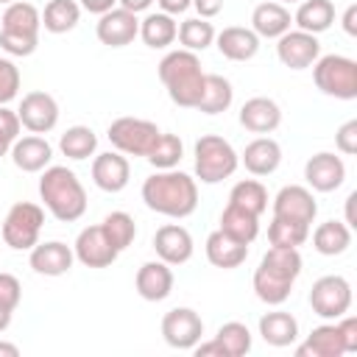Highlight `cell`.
I'll list each match as a JSON object with an SVG mask.
<instances>
[{"mask_svg": "<svg viewBox=\"0 0 357 357\" xmlns=\"http://www.w3.org/2000/svg\"><path fill=\"white\" fill-rule=\"evenodd\" d=\"M153 251H156V259H162L170 268H176V265H184V262L192 259L195 243H192V234L184 226L165 223L153 234Z\"/></svg>", "mask_w": 357, "mask_h": 357, "instance_id": "18", "label": "cell"}, {"mask_svg": "<svg viewBox=\"0 0 357 357\" xmlns=\"http://www.w3.org/2000/svg\"><path fill=\"white\" fill-rule=\"evenodd\" d=\"M312 81L329 98L354 100L357 98V61L340 53L318 56L312 64Z\"/></svg>", "mask_w": 357, "mask_h": 357, "instance_id": "7", "label": "cell"}, {"mask_svg": "<svg viewBox=\"0 0 357 357\" xmlns=\"http://www.w3.org/2000/svg\"><path fill=\"white\" fill-rule=\"evenodd\" d=\"M0 357H20V346L8 343V340H0Z\"/></svg>", "mask_w": 357, "mask_h": 357, "instance_id": "54", "label": "cell"}, {"mask_svg": "<svg viewBox=\"0 0 357 357\" xmlns=\"http://www.w3.org/2000/svg\"><path fill=\"white\" fill-rule=\"evenodd\" d=\"M100 229H103V234L109 237V243H112L117 251H126V248L134 243V237H137V223H134V218H131L128 212H123V209L109 212V215L100 220Z\"/></svg>", "mask_w": 357, "mask_h": 357, "instance_id": "41", "label": "cell"}, {"mask_svg": "<svg viewBox=\"0 0 357 357\" xmlns=\"http://www.w3.org/2000/svg\"><path fill=\"white\" fill-rule=\"evenodd\" d=\"M0 3H6V6H8V3H14V0H0Z\"/></svg>", "mask_w": 357, "mask_h": 357, "instance_id": "58", "label": "cell"}, {"mask_svg": "<svg viewBox=\"0 0 357 357\" xmlns=\"http://www.w3.org/2000/svg\"><path fill=\"white\" fill-rule=\"evenodd\" d=\"M335 145L343 156H354L357 153V120H346L337 131H335Z\"/></svg>", "mask_w": 357, "mask_h": 357, "instance_id": "45", "label": "cell"}, {"mask_svg": "<svg viewBox=\"0 0 357 357\" xmlns=\"http://www.w3.org/2000/svg\"><path fill=\"white\" fill-rule=\"evenodd\" d=\"M156 3H159V11H165L170 17H178L192 6V0H156Z\"/></svg>", "mask_w": 357, "mask_h": 357, "instance_id": "49", "label": "cell"}, {"mask_svg": "<svg viewBox=\"0 0 357 357\" xmlns=\"http://www.w3.org/2000/svg\"><path fill=\"white\" fill-rule=\"evenodd\" d=\"M42 11L33 3L14 0L0 17V47L8 56H31L39 47Z\"/></svg>", "mask_w": 357, "mask_h": 357, "instance_id": "5", "label": "cell"}, {"mask_svg": "<svg viewBox=\"0 0 357 357\" xmlns=\"http://www.w3.org/2000/svg\"><path fill=\"white\" fill-rule=\"evenodd\" d=\"M276 3H301V0H276Z\"/></svg>", "mask_w": 357, "mask_h": 357, "instance_id": "57", "label": "cell"}, {"mask_svg": "<svg viewBox=\"0 0 357 357\" xmlns=\"http://www.w3.org/2000/svg\"><path fill=\"white\" fill-rule=\"evenodd\" d=\"M301 265H304V259H301L298 248L271 245L262 254V259H259V265L254 271V279H251L257 298L262 304H268V307L284 304L290 298V293H293L296 279L301 276Z\"/></svg>", "mask_w": 357, "mask_h": 357, "instance_id": "2", "label": "cell"}, {"mask_svg": "<svg viewBox=\"0 0 357 357\" xmlns=\"http://www.w3.org/2000/svg\"><path fill=\"white\" fill-rule=\"evenodd\" d=\"M318 56H321V42L315 33L296 28V31H287L276 39V59L287 70H307L315 64Z\"/></svg>", "mask_w": 357, "mask_h": 357, "instance_id": "15", "label": "cell"}, {"mask_svg": "<svg viewBox=\"0 0 357 357\" xmlns=\"http://www.w3.org/2000/svg\"><path fill=\"white\" fill-rule=\"evenodd\" d=\"M17 117H20L22 128H28L31 134H47L59 126V103L50 92L33 89V92L22 95Z\"/></svg>", "mask_w": 357, "mask_h": 357, "instance_id": "13", "label": "cell"}, {"mask_svg": "<svg viewBox=\"0 0 357 357\" xmlns=\"http://www.w3.org/2000/svg\"><path fill=\"white\" fill-rule=\"evenodd\" d=\"M159 126L142 117H117L109 123L106 137L112 142L114 151H120L123 156H148L159 139Z\"/></svg>", "mask_w": 357, "mask_h": 357, "instance_id": "9", "label": "cell"}, {"mask_svg": "<svg viewBox=\"0 0 357 357\" xmlns=\"http://www.w3.org/2000/svg\"><path fill=\"white\" fill-rule=\"evenodd\" d=\"M310 240V226L304 223H293V220H282V218H271L268 226V243L279 245V248H298Z\"/></svg>", "mask_w": 357, "mask_h": 357, "instance_id": "42", "label": "cell"}, {"mask_svg": "<svg viewBox=\"0 0 357 357\" xmlns=\"http://www.w3.org/2000/svg\"><path fill=\"white\" fill-rule=\"evenodd\" d=\"M42 226H45V206L33 201H17L8 206L3 218L0 234L11 251H31L39 243Z\"/></svg>", "mask_w": 357, "mask_h": 357, "instance_id": "8", "label": "cell"}, {"mask_svg": "<svg viewBox=\"0 0 357 357\" xmlns=\"http://www.w3.org/2000/svg\"><path fill=\"white\" fill-rule=\"evenodd\" d=\"M229 204L243 206V209H248L254 215H262L268 209V190L257 178H243L229 190Z\"/></svg>", "mask_w": 357, "mask_h": 357, "instance_id": "39", "label": "cell"}, {"mask_svg": "<svg viewBox=\"0 0 357 357\" xmlns=\"http://www.w3.org/2000/svg\"><path fill=\"white\" fill-rule=\"evenodd\" d=\"M20 84H22V78H20L17 64L11 59L0 56V106H8L20 95Z\"/></svg>", "mask_w": 357, "mask_h": 357, "instance_id": "43", "label": "cell"}, {"mask_svg": "<svg viewBox=\"0 0 357 357\" xmlns=\"http://www.w3.org/2000/svg\"><path fill=\"white\" fill-rule=\"evenodd\" d=\"M215 340L220 343V349H223L226 357H243V354L251 351L254 335H251V329L243 321H226V324L218 326Z\"/></svg>", "mask_w": 357, "mask_h": 357, "instance_id": "38", "label": "cell"}, {"mask_svg": "<svg viewBox=\"0 0 357 357\" xmlns=\"http://www.w3.org/2000/svg\"><path fill=\"white\" fill-rule=\"evenodd\" d=\"M304 181L315 192H335L346 181V162L332 151L312 153L304 162Z\"/></svg>", "mask_w": 357, "mask_h": 357, "instance_id": "17", "label": "cell"}, {"mask_svg": "<svg viewBox=\"0 0 357 357\" xmlns=\"http://www.w3.org/2000/svg\"><path fill=\"white\" fill-rule=\"evenodd\" d=\"M139 195L151 212L173 220H184L198 209V184L190 173L178 167L156 170L153 176H148Z\"/></svg>", "mask_w": 357, "mask_h": 357, "instance_id": "1", "label": "cell"}, {"mask_svg": "<svg viewBox=\"0 0 357 357\" xmlns=\"http://www.w3.org/2000/svg\"><path fill=\"white\" fill-rule=\"evenodd\" d=\"M215 47L229 61H251L259 53V36L251 28L229 25L220 33H215Z\"/></svg>", "mask_w": 357, "mask_h": 357, "instance_id": "25", "label": "cell"}, {"mask_svg": "<svg viewBox=\"0 0 357 357\" xmlns=\"http://www.w3.org/2000/svg\"><path fill=\"white\" fill-rule=\"evenodd\" d=\"M11 318H14V312H11V310H6V307L0 304V335L11 326Z\"/></svg>", "mask_w": 357, "mask_h": 357, "instance_id": "55", "label": "cell"}, {"mask_svg": "<svg viewBox=\"0 0 357 357\" xmlns=\"http://www.w3.org/2000/svg\"><path fill=\"white\" fill-rule=\"evenodd\" d=\"M259 337L273 349H287L298 340V321L293 312L273 310L259 318Z\"/></svg>", "mask_w": 357, "mask_h": 357, "instance_id": "29", "label": "cell"}, {"mask_svg": "<svg viewBox=\"0 0 357 357\" xmlns=\"http://www.w3.org/2000/svg\"><path fill=\"white\" fill-rule=\"evenodd\" d=\"M351 245V229L343 220H324L312 231V248L324 257H340Z\"/></svg>", "mask_w": 357, "mask_h": 357, "instance_id": "32", "label": "cell"}, {"mask_svg": "<svg viewBox=\"0 0 357 357\" xmlns=\"http://www.w3.org/2000/svg\"><path fill=\"white\" fill-rule=\"evenodd\" d=\"M234 100V89H231V81L218 75V73H206L204 78V92H201V100H198V112L201 114H220L231 106Z\"/></svg>", "mask_w": 357, "mask_h": 357, "instance_id": "34", "label": "cell"}, {"mask_svg": "<svg viewBox=\"0 0 357 357\" xmlns=\"http://www.w3.org/2000/svg\"><path fill=\"white\" fill-rule=\"evenodd\" d=\"M20 301H22V284H20V279L14 273H0V304L14 312L20 307Z\"/></svg>", "mask_w": 357, "mask_h": 357, "instance_id": "44", "label": "cell"}, {"mask_svg": "<svg viewBox=\"0 0 357 357\" xmlns=\"http://www.w3.org/2000/svg\"><path fill=\"white\" fill-rule=\"evenodd\" d=\"M223 234H229L231 240L237 243H245L251 245L259 234V215L243 209V206H234V204H226L223 212H220V226H218Z\"/></svg>", "mask_w": 357, "mask_h": 357, "instance_id": "30", "label": "cell"}, {"mask_svg": "<svg viewBox=\"0 0 357 357\" xmlns=\"http://www.w3.org/2000/svg\"><path fill=\"white\" fill-rule=\"evenodd\" d=\"M343 31L349 33V36H357V3H351L346 11H343Z\"/></svg>", "mask_w": 357, "mask_h": 357, "instance_id": "51", "label": "cell"}, {"mask_svg": "<svg viewBox=\"0 0 357 357\" xmlns=\"http://www.w3.org/2000/svg\"><path fill=\"white\" fill-rule=\"evenodd\" d=\"M240 165L251 173V176H271L279 170L282 165V145L273 137H257L251 139L243 153H240Z\"/></svg>", "mask_w": 357, "mask_h": 357, "instance_id": "24", "label": "cell"}, {"mask_svg": "<svg viewBox=\"0 0 357 357\" xmlns=\"http://www.w3.org/2000/svg\"><path fill=\"white\" fill-rule=\"evenodd\" d=\"M337 326H340V335H343V343H346V354L357 351V318L346 312V315L337 318Z\"/></svg>", "mask_w": 357, "mask_h": 357, "instance_id": "47", "label": "cell"}, {"mask_svg": "<svg viewBox=\"0 0 357 357\" xmlns=\"http://www.w3.org/2000/svg\"><path fill=\"white\" fill-rule=\"evenodd\" d=\"M176 33H178V22L165 11H153V14H145V20H139V39L151 50L170 47L176 42Z\"/></svg>", "mask_w": 357, "mask_h": 357, "instance_id": "31", "label": "cell"}, {"mask_svg": "<svg viewBox=\"0 0 357 357\" xmlns=\"http://www.w3.org/2000/svg\"><path fill=\"white\" fill-rule=\"evenodd\" d=\"M159 81L167 89V98L181 109H195L204 92L206 73L201 70V59L192 50H170L159 61Z\"/></svg>", "mask_w": 357, "mask_h": 357, "instance_id": "4", "label": "cell"}, {"mask_svg": "<svg viewBox=\"0 0 357 357\" xmlns=\"http://www.w3.org/2000/svg\"><path fill=\"white\" fill-rule=\"evenodd\" d=\"M192 162H195V178L201 184H220L237 173L240 153L220 134H204L192 145Z\"/></svg>", "mask_w": 357, "mask_h": 357, "instance_id": "6", "label": "cell"}, {"mask_svg": "<svg viewBox=\"0 0 357 357\" xmlns=\"http://www.w3.org/2000/svg\"><path fill=\"white\" fill-rule=\"evenodd\" d=\"M20 128H22V123H20L17 112H11L8 106H0V137H6L8 142H14L20 137Z\"/></svg>", "mask_w": 357, "mask_h": 357, "instance_id": "46", "label": "cell"}, {"mask_svg": "<svg viewBox=\"0 0 357 357\" xmlns=\"http://www.w3.org/2000/svg\"><path fill=\"white\" fill-rule=\"evenodd\" d=\"M298 357H343L346 354V343L340 335L337 321H326L321 326H315L307 340L301 346H296Z\"/></svg>", "mask_w": 357, "mask_h": 357, "instance_id": "27", "label": "cell"}, {"mask_svg": "<svg viewBox=\"0 0 357 357\" xmlns=\"http://www.w3.org/2000/svg\"><path fill=\"white\" fill-rule=\"evenodd\" d=\"M95 36L106 47H126L139 36V20L134 11H126L120 6L103 11L95 22Z\"/></svg>", "mask_w": 357, "mask_h": 357, "instance_id": "14", "label": "cell"}, {"mask_svg": "<svg viewBox=\"0 0 357 357\" xmlns=\"http://www.w3.org/2000/svg\"><path fill=\"white\" fill-rule=\"evenodd\" d=\"M117 3H120V8H126V11H134V14H139V11H148L153 0H117Z\"/></svg>", "mask_w": 357, "mask_h": 357, "instance_id": "52", "label": "cell"}, {"mask_svg": "<svg viewBox=\"0 0 357 357\" xmlns=\"http://www.w3.org/2000/svg\"><path fill=\"white\" fill-rule=\"evenodd\" d=\"M315 215H318V201H315L312 190L304 184H284L273 195V218L312 226Z\"/></svg>", "mask_w": 357, "mask_h": 357, "instance_id": "12", "label": "cell"}, {"mask_svg": "<svg viewBox=\"0 0 357 357\" xmlns=\"http://www.w3.org/2000/svg\"><path fill=\"white\" fill-rule=\"evenodd\" d=\"M204 251H206L209 265H215V268H220V271H234V268H240V265L245 262V257H248V245L231 240V237L223 234L220 229H215V231L206 237Z\"/></svg>", "mask_w": 357, "mask_h": 357, "instance_id": "28", "label": "cell"}, {"mask_svg": "<svg viewBox=\"0 0 357 357\" xmlns=\"http://www.w3.org/2000/svg\"><path fill=\"white\" fill-rule=\"evenodd\" d=\"M73 262H75L73 245H67L61 240L36 243L31 248V254H28V265L39 276H64V273H70Z\"/></svg>", "mask_w": 357, "mask_h": 357, "instance_id": "19", "label": "cell"}, {"mask_svg": "<svg viewBox=\"0 0 357 357\" xmlns=\"http://www.w3.org/2000/svg\"><path fill=\"white\" fill-rule=\"evenodd\" d=\"M290 25H293V14L284 3L268 0L251 11V31L259 39H279L282 33L290 31Z\"/></svg>", "mask_w": 357, "mask_h": 357, "instance_id": "26", "label": "cell"}, {"mask_svg": "<svg viewBox=\"0 0 357 357\" xmlns=\"http://www.w3.org/2000/svg\"><path fill=\"white\" fill-rule=\"evenodd\" d=\"M81 22V6L75 0H47L42 11V28L47 33H67Z\"/></svg>", "mask_w": 357, "mask_h": 357, "instance_id": "35", "label": "cell"}, {"mask_svg": "<svg viewBox=\"0 0 357 357\" xmlns=\"http://www.w3.org/2000/svg\"><path fill=\"white\" fill-rule=\"evenodd\" d=\"M73 254H75V259H78L84 268H109V265L120 257V251H117V248L109 243V237L103 234L100 223L86 226V229L78 231V237H75V243H73Z\"/></svg>", "mask_w": 357, "mask_h": 357, "instance_id": "16", "label": "cell"}, {"mask_svg": "<svg viewBox=\"0 0 357 357\" xmlns=\"http://www.w3.org/2000/svg\"><path fill=\"white\" fill-rule=\"evenodd\" d=\"M293 22L298 25V31H307V33H324L332 28L335 22V6L332 0H301L296 14H293Z\"/></svg>", "mask_w": 357, "mask_h": 357, "instance_id": "33", "label": "cell"}, {"mask_svg": "<svg viewBox=\"0 0 357 357\" xmlns=\"http://www.w3.org/2000/svg\"><path fill=\"white\" fill-rule=\"evenodd\" d=\"M39 198L59 223H75L86 212V190L67 165H47L42 170Z\"/></svg>", "mask_w": 357, "mask_h": 357, "instance_id": "3", "label": "cell"}, {"mask_svg": "<svg viewBox=\"0 0 357 357\" xmlns=\"http://www.w3.org/2000/svg\"><path fill=\"white\" fill-rule=\"evenodd\" d=\"M354 201H357V192H349V198H346V220H343L349 229L357 226V220H354Z\"/></svg>", "mask_w": 357, "mask_h": 357, "instance_id": "53", "label": "cell"}, {"mask_svg": "<svg viewBox=\"0 0 357 357\" xmlns=\"http://www.w3.org/2000/svg\"><path fill=\"white\" fill-rule=\"evenodd\" d=\"M192 8L198 11V17L212 20V17H218V14H220L223 0H192Z\"/></svg>", "mask_w": 357, "mask_h": 357, "instance_id": "48", "label": "cell"}, {"mask_svg": "<svg viewBox=\"0 0 357 357\" xmlns=\"http://www.w3.org/2000/svg\"><path fill=\"white\" fill-rule=\"evenodd\" d=\"M8 156L22 173H42L53 159V145L42 134H28L11 142Z\"/></svg>", "mask_w": 357, "mask_h": 357, "instance_id": "22", "label": "cell"}, {"mask_svg": "<svg viewBox=\"0 0 357 357\" xmlns=\"http://www.w3.org/2000/svg\"><path fill=\"white\" fill-rule=\"evenodd\" d=\"M78 6L84 8V11H89V14H103V11H109V8H114L117 6V0H78Z\"/></svg>", "mask_w": 357, "mask_h": 357, "instance_id": "50", "label": "cell"}, {"mask_svg": "<svg viewBox=\"0 0 357 357\" xmlns=\"http://www.w3.org/2000/svg\"><path fill=\"white\" fill-rule=\"evenodd\" d=\"M8 151H11V142H8L6 137H0V159H3V156H8Z\"/></svg>", "mask_w": 357, "mask_h": 357, "instance_id": "56", "label": "cell"}, {"mask_svg": "<svg viewBox=\"0 0 357 357\" xmlns=\"http://www.w3.org/2000/svg\"><path fill=\"white\" fill-rule=\"evenodd\" d=\"M310 307L324 321H337L351 310V282L340 273H329L312 282L310 287Z\"/></svg>", "mask_w": 357, "mask_h": 357, "instance_id": "10", "label": "cell"}, {"mask_svg": "<svg viewBox=\"0 0 357 357\" xmlns=\"http://www.w3.org/2000/svg\"><path fill=\"white\" fill-rule=\"evenodd\" d=\"M59 148L67 159L73 162H84L89 156H95L98 151V137L89 126H70L61 137H59Z\"/></svg>", "mask_w": 357, "mask_h": 357, "instance_id": "36", "label": "cell"}, {"mask_svg": "<svg viewBox=\"0 0 357 357\" xmlns=\"http://www.w3.org/2000/svg\"><path fill=\"white\" fill-rule=\"evenodd\" d=\"M237 120L251 134H271V131H276L282 126V109H279V103L273 98L257 95V98H248L240 106Z\"/></svg>", "mask_w": 357, "mask_h": 357, "instance_id": "21", "label": "cell"}, {"mask_svg": "<svg viewBox=\"0 0 357 357\" xmlns=\"http://www.w3.org/2000/svg\"><path fill=\"white\" fill-rule=\"evenodd\" d=\"M204 335V318L192 307H173L162 315V337L170 349L192 351Z\"/></svg>", "mask_w": 357, "mask_h": 357, "instance_id": "11", "label": "cell"}, {"mask_svg": "<svg viewBox=\"0 0 357 357\" xmlns=\"http://www.w3.org/2000/svg\"><path fill=\"white\" fill-rule=\"evenodd\" d=\"M173 282H176L173 271L162 259L142 262L137 276H134V287H137L139 298H145V301H165L173 293Z\"/></svg>", "mask_w": 357, "mask_h": 357, "instance_id": "23", "label": "cell"}, {"mask_svg": "<svg viewBox=\"0 0 357 357\" xmlns=\"http://www.w3.org/2000/svg\"><path fill=\"white\" fill-rule=\"evenodd\" d=\"M215 25L204 17H190L178 25V33L176 39L181 42L184 50H192V53H204L209 45H215Z\"/></svg>", "mask_w": 357, "mask_h": 357, "instance_id": "37", "label": "cell"}, {"mask_svg": "<svg viewBox=\"0 0 357 357\" xmlns=\"http://www.w3.org/2000/svg\"><path fill=\"white\" fill-rule=\"evenodd\" d=\"M181 156H184V142H181V137H178V134H170V131H162L159 139H156V145H153V151H151L145 159H148V165L156 167V170H170V167H178Z\"/></svg>", "mask_w": 357, "mask_h": 357, "instance_id": "40", "label": "cell"}, {"mask_svg": "<svg viewBox=\"0 0 357 357\" xmlns=\"http://www.w3.org/2000/svg\"><path fill=\"white\" fill-rule=\"evenodd\" d=\"M131 178V165L120 151L95 153L92 159V181L103 192H123Z\"/></svg>", "mask_w": 357, "mask_h": 357, "instance_id": "20", "label": "cell"}]
</instances>
